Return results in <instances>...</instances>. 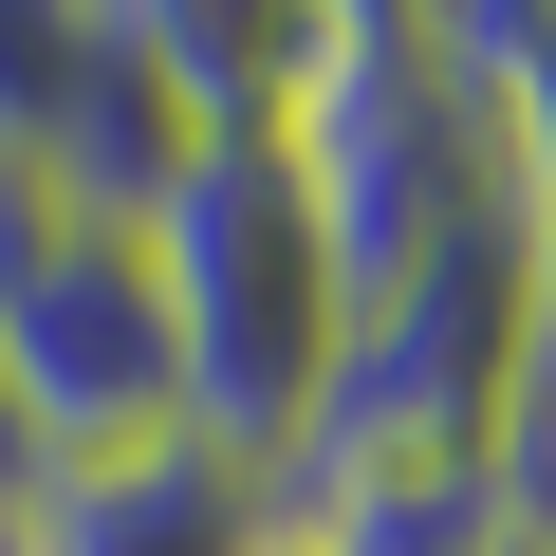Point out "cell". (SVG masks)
<instances>
[{
	"mask_svg": "<svg viewBox=\"0 0 556 556\" xmlns=\"http://www.w3.org/2000/svg\"><path fill=\"white\" fill-rule=\"evenodd\" d=\"M0 556H278V482L149 445V464H93V482H20Z\"/></svg>",
	"mask_w": 556,
	"mask_h": 556,
	"instance_id": "cell-5",
	"label": "cell"
},
{
	"mask_svg": "<svg viewBox=\"0 0 556 556\" xmlns=\"http://www.w3.org/2000/svg\"><path fill=\"white\" fill-rule=\"evenodd\" d=\"M278 167H298L353 316L408 298L445 241H482V223L519 204L501 112L464 93V56H445L427 0H316V75H298V112H278Z\"/></svg>",
	"mask_w": 556,
	"mask_h": 556,
	"instance_id": "cell-1",
	"label": "cell"
},
{
	"mask_svg": "<svg viewBox=\"0 0 556 556\" xmlns=\"http://www.w3.org/2000/svg\"><path fill=\"white\" fill-rule=\"evenodd\" d=\"M186 167V112L130 56V0H0V186L149 223Z\"/></svg>",
	"mask_w": 556,
	"mask_h": 556,
	"instance_id": "cell-4",
	"label": "cell"
},
{
	"mask_svg": "<svg viewBox=\"0 0 556 556\" xmlns=\"http://www.w3.org/2000/svg\"><path fill=\"white\" fill-rule=\"evenodd\" d=\"M149 278H167V353H186V445L278 482L316 390H334V334H353L298 167L278 149H186L167 204H149Z\"/></svg>",
	"mask_w": 556,
	"mask_h": 556,
	"instance_id": "cell-2",
	"label": "cell"
},
{
	"mask_svg": "<svg viewBox=\"0 0 556 556\" xmlns=\"http://www.w3.org/2000/svg\"><path fill=\"white\" fill-rule=\"evenodd\" d=\"M501 556H556V538H538V519H519V538H501Z\"/></svg>",
	"mask_w": 556,
	"mask_h": 556,
	"instance_id": "cell-7",
	"label": "cell"
},
{
	"mask_svg": "<svg viewBox=\"0 0 556 556\" xmlns=\"http://www.w3.org/2000/svg\"><path fill=\"white\" fill-rule=\"evenodd\" d=\"M278 556H298V538H278Z\"/></svg>",
	"mask_w": 556,
	"mask_h": 556,
	"instance_id": "cell-9",
	"label": "cell"
},
{
	"mask_svg": "<svg viewBox=\"0 0 556 556\" xmlns=\"http://www.w3.org/2000/svg\"><path fill=\"white\" fill-rule=\"evenodd\" d=\"M538 538H556V501H538Z\"/></svg>",
	"mask_w": 556,
	"mask_h": 556,
	"instance_id": "cell-8",
	"label": "cell"
},
{
	"mask_svg": "<svg viewBox=\"0 0 556 556\" xmlns=\"http://www.w3.org/2000/svg\"><path fill=\"white\" fill-rule=\"evenodd\" d=\"M186 445V353H167V278L149 223L0 186V464L20 482H93Z\"/></svg>",
	"mask_w": 556,
	"mask_h": 556,
	"instance_id": "cell-3",
	"label": "cell"
},
{
	"mask_svg": "<svg viewBox=\"0 0 556 556\" xmlns=\"http://www.w3.org/2000/svg\"><path fill=\"white\" fill-rule=\"evenodd\" d=\"M445 56H464V93L501 112L519 223H538V260H556V0H445Z\"/></svg>",
	"mask_w": 556,
	"mask_h": 556,
	"instance_id": "cell-6",
	"label": "cell"
}]
</instances>
